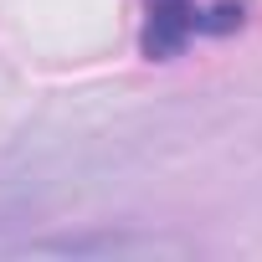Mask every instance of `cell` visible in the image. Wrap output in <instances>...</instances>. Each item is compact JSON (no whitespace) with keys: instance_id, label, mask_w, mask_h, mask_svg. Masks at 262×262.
Masks as SVG:
<instances>
[{"instance_id":"obj_1","label":"cell","mask_w":262,"mask_h":262,"mask_svg":"<svg viewBox=\"0 0 262 262\" xmlns=\"http://www.w3.org/2000/svg\"><path fill=\"white\" fill-rule=\"evenodd\" d=\"M247 0H144V31L139 52L149 62L180 57L201 36H226L247 26Z\"/></svg>"}]
</instances>
